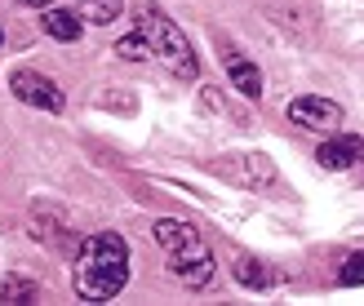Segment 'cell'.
Listing matches in <instances>:
<instances>
[{
  "instance_id": "cell-1",
  "label": "cell",
  "mask_w": 364,
  "mask_h": 306,
  "mask_svg": "<svg viewBox=\"0 0 364 306\" xmlns=\"http://www.w3.org/2000/svg\"><path fill=\"white\" fill-rule=\"evenodd\" d=\"M124 284H129V244L120 231H94L76 253L71 289L80 302H112L124 293Z\"/></svg>"
},
{
  "instance_id": "cell-2",
  "label": "cell",
  "mask_w": 364,
  "mask_h": 306,
  "mask_svg": "<svg viewBox=\"0 0 364 306\" xmlns=\"http://www.w3.org/2000/svg\"><path fill=\"white\" fill-rule=\"evenodd\" d=\"M134 27L147 35V45H151V58H160L178 80H196V71H200V62H196V49H191V40L182 35V27L173 23V18L160 9V5H142L134 9Z\"/></svg>"
},
{
  "instance_id": "cell-3",
  "label": "cell",
  "mask_w": 364,
  "mask_h": 306,
  "mask_svg": "<svg viewBox=\"0 0 364 306\" xmlns=\"http://www.w3.org/2000/svg\"><path fill=\"white\" fill-rule=\"evenodd\" d=\"M213 271H218L213 248L200 240V236H191L187 244L169 248V275L178 284H187V289H205V284H213Z\"/></svg>"
},
{
  "instance_id": "cell-4",
  "label": "cell",
  "mask_w": 364,
  "mask_h": 306,
  "mask_svg": "<svg viewBox=\"0 0 364 306\" xmlns=\"http://www.w3.org/2000/svg\"><path fill=\"white\" fill-rule=\"evenodd\" d=\"M9 94L18 102L36 106V111H49V116H58L63 106H67V94L58 89V80H49L45 71H31V67L9 71Z\"/></svg>"
},
{
  "instance_id": "cell-5",
  "label": "cell",
  "mask_w": 364,
  "mask_h": 306,
  "mask_svg": "<svg viewBox=\"0 0 364 306\" xmlns=\"http://www.w3.org/2000/svg\"><path fill=\"white\" fill-rule=\"evenodd\" d=\"M213 173H223L227 182H235V187H253V191H267V187H276V182H280L276 165H271L267 155H258V151L213 160Z\"/></svg>"
},
{
  "instance_id": "cell-6",
  "label": "cell",
  "mask_w": 364,
  "mask_h": 306,
  "mask_svg": "<svg viewBox=\"0 0 364 306\" xmlns=\"http://www.w3.org/2000/svg\"><path fill=\"white\" fill-rule=\"evenodd\" d=\"M289 120L302 124V129H338V124H342V106H338L333 98L306 94V98H294V102H289Z\"/></svg>"
},
{
  "instance_id": "cell-7",
  "label": "cell",
  "mask_w": 364,
  "mask_h": 306,
  "mask_svg": "<svg viewBox=\"0 0 364 306\" xmlns=\"http://www.w3.org/2000/svg\"><path fill=\"white\" fill-rule=\"evenodd\" d=\"M223 67H227V80H231V89H235L240 98H249V102L262 98V71H258V62H249L245 53L227 49V53H223Z\"/></svg>"
},
{
  "instance_id": "cell-8",
  "label": "cell",
  "mask_w": 364,
  "mask_h": 306,
  "mask_svg": "<svg viewBox=\"0 0 364 306\" xmlns=\"http://www.w3.org/2000/svg\"><path fill=\"white\" fill-rule=\"evenodd\" d=\"M316 160L324 169H351V165H360L364 160V138H355V133H342V138H329V142H320V151H316Z\"/></svg>"
},
{
  "instance_id": "cell-9",
  "label": "cell",
  "mask_w": 364,
  "mask_h": 306,
  "mask_svg": "<svg viewBox=\"0 0 364 306\" xmlns=\"http://www.w3.org/2000/svg\"><path fill=\"white\" fill-rule=\"evenodd\" d=\"M231 275H235V284H245V289H253V293H267L271 284H276V271H271L267 262L249 258V253H240L231 262Z\"/></svg>"
},
{
  "instance_id": "cell-10",
  "label": "cell",
  "mask_w": 364,
  "mask_h": 306,
  "mask_svg": "<svg viewBox=\"0 0 364 306\" xmlns=\"http://www.w3.org/2000/svg\"><path fill=\"white\" fill-rule=\"evenodd\" d=\"M41 27H45V35H53V40H63V45L80 40V13H67V9L45 5L41 9Z\"/></svg>"
},
{
  "instance_id": "cell-11",
  "label": "cell",
  "mask_w": 364,
  "mask_h": 306,
  "mask_svg": "<svg viewBox=\"0 0 364 306\" xmlns=\"http://www.w3.org/2000/svg\"><path fill=\"white\" fill-rule=\"evenodd\" d=\"M151 236H156V244H160V248H165V253H169V248L187 244L191 236H200V231H196L191 222H182V218H160V222L151 226Z\"/></svg>"
},
{
  "instance_id": "cell-12",
  "label": "cell",
  "mask_w": 364,
  "mask_h": 306,
  "mask_svg": "<svg viewBox=\"0 0 364 306\" xmlns=\"http://www.w3.org/2000/svg\"><path fill=\"white\" fill-rule=\"evenodd\" d=\"M76 13L85 23H94V27H107V23H116L124 13V0H76Z\"/></svg>"
},
{
  "instance_id": "cell-13",
  "label": "cell",
  "mask_w": 364,
  "mask_h": 306,
  "mask_svg": "<svg viewBox=\"0 0 364 306\" xmlns=\"http://www.w3.org/2000/svg\"><path fill=\"white\" fill-rule=\"evenodd\" d=\"M267 13L276 18L280 27H294V31H306V27H311V23H306V9H302V5H284V0H271Z\"/></svg>"
},
{
  "instance_id": "cell-14",
  "label": "cell",
  "mask_w": 364,
  "mask_h": 306,
  "mask_svg": "<svg viewBox=\"0 0 364 306\" xmlns=\"http://www.w3.org/2000/svg\"><path fill=\"white\" fill-rule=\"evenodd\" d=\"M116 53H120L124 62H142V58H151V45H147V35L134 27L129 35H120V40H116Z\"/></svg>"
},
{
  "instance_id": "cell-15",
  "label": "cell",
  "mask_w": 364,
  "mask_h": 306,
  "mask_svg": "<svg viewBox=\"0 0 364 306\" xmlns=\"http://www.w3.org/2000/svg\"><path fill=\"white\" fill-rule=\"evenodd\" d=\"M0 297H5V302H36L41 289H36L31 280H23V275H9L5 284H0Z\"/></svg>"
},
{
  "instance_id": "cell-16",
  "label": "cell",
  "mask_w": 364,
  "mask_h": 306,
  "mask_svg": "<svg viewBox=\"0 0 364 306\" xmlns=\"http://www.w3.org/2000/svg\"><path fill=\"white\" fill-rule=\"evenodd\" d=\"M18 5H31V9H45V5H53V0H18Z\"/></svg>"
},
{
  "instance_id": "cell-17",
  "label": "cell",
  "mask_w": 364,
  "mask_h": 306,
  "mask_svg": "<svg viewBox=\"0 0 364 306\" xmlns=\"http://www.w3.org/2000/svg\"><path fill=\"white\" fill-rule=\"evenodd\" d=\"M0 40H5V31H0Z\"/></svg>"
},
{
  "instance_id": "cell-18",
  "label": "cell",
  "mask_w": 364,
  "mask_h": 306,
  "mask_svg": "<svg viewBox=\"0 0 364 306\" xmlns=\"http://www.w3.org/2000/svg\"><path fill=\"white\" fill-rule=\"evenodd\" d=\"M360 258H364V253H360Z\"/></svg>"
}]
</instances>
